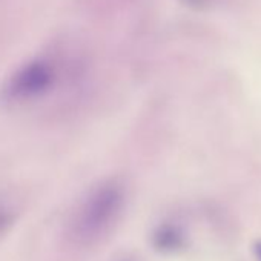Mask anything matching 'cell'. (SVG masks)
Returning a JSON list of instances; mask_svg holds the SVG:
<instances>
[{"label": "cell", "instance_id": "cell-2", "mask_svg": "<svg viewBox=\"0 0 261 261\" xmlns=\"http://www.w3.org/2000/svg\"><path fill=\"white\" fill-rule=\"evenodd\" d=\"M53 82V68L45 60L23 65L7 83L5 95L13 101H23L42 94Z\"/></svg>", "mask_w": 261, "mask_h": 261}, {"label": "cell", "instance_id": "cell-1", "mask_svg": "<svg viewBox=\"0 0 261 261\" xmlns=\"http://www.w3.org/2000/svg\"><path fill=\"white\" fill-rule=\"evenodd\" d=\"M123 203L120 186L112 183L94 191L77 211L72 235L80 241H91L101 235L115 220Z\"/></svg>", "mask_w": 261, "mask_h": 261}, {"label": "cell", "instance_id": "cell-3", "mask_svg": "<svg viewBox=\"0 0 261 261\" xmlns=\"http://www.w3.org/2000/svg\"><path fill=\"white\" fill-rule=\"evenodd\" d=\"M0 224H4V215L0 214Z\"/></svg>", "mask_w": 261, "mask_h": 261}]
</instances>
